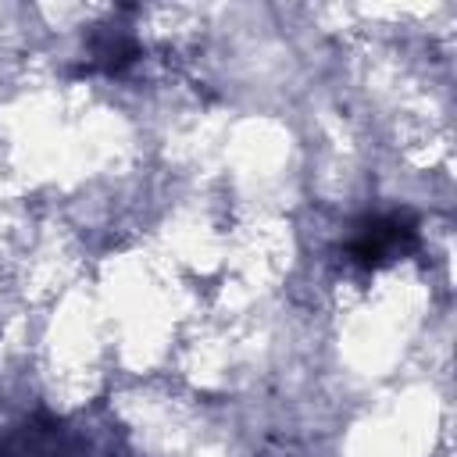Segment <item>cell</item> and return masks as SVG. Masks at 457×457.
I'll list each match as a JSON object with an SVG mask.
<instances>
[{
  "mask_svg": "<svg viewBox=\"0 0 457 457\" xmlns=\"http://www.w3.org/2000/svg\"><path fill=\"white\" fill-rule=\"evenodd\" d=\"M86 436L54 414H36L0 432V457H86Z\"/></svg>",
  "mask_w": 457,
  "mask_h": 457,
  "instance_id": "1",
  "label": "cell"
},
{
  "mask_svg": "<svg viewBox=\"0 0 457 457\" xmlns=\"http://www.w3.org/2000/svg\"><path fill=\"white\" fill-rule=\"evenodd\" d=\"M139 54L136 39L125 29H104L89 39V68L100 71H121L125 64H132Z\"/></svg>",
  "mask_w": 457,
  "mask_h": 457,
  "instance_id": "3",
  "label": "cell"
},
{
  "mask_svg": "<svg viewBox=\"0 0 457 457\" xmlns=\"http://www.w3.org/2000/svg\"><path fill=\"white\" fill-rule=\"evenodd\" d=\"M411 246H414V221L407 214H382V218H368L357 225L346 253L361 268H378V264L396 261Z\"/></svg>",
  "mask_w": 457,
  "mask_h": 457,
  "instance_id": "2",
  "label": "cell"
}]
</instances>
